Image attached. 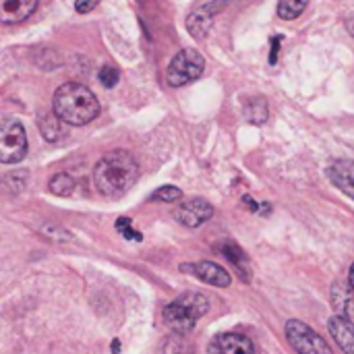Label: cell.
<instances>
[{
    "instance_id": "cell-20",
    "label": "cell",
    "mask_w": 354,
    "mask_h": 354,
    "mask_svg": "<svg viewBox=\"0 0 354 354\" xmlns=\"http://www.w3.org/2000/svg\"><path fill=\"white\" fill-rule=\"evenodd\" d=\"M27 170H12L8 174H4V189L12 195L21 193L27 185Z\"/></svg>"
},
{
    "instance_id": "cell-26",
    "label": "cell",
    "mask_w": 354,
    "mask_h": 354,
    "mask_svg": "<svg viewBox=\"0 0 354 354\" xmlns=\"http://www.w3.org/2000/svg\"><path fill=\"white\" fill-rule=\"evenodd\" d=\"M97 6V0H89V2H75V10L77 12H89V10H93Z\"/></svg>"
},
{
    "instance_id": "cell-22",
    "label": "cell",
    "mask_w": 354,
    "mask_h": 354,
    "mask_svg": "<svg viewBox=\"0 0 354 354\" xmlns=\"http://www.w3.org/2000/svg\"><path fill=\"white\" fill-rule=\"evenodd\" d=\"M178 199H183V191L176 189V187H160L149 197V201H156V203H172V201H178Z\"/></svg>"
},
{
    "instance_id": "cell-18",
    "label": "cell",
    "mask_w": 354,
    "mask_h": 354,
    "mask_svg": "<svg viewBox=\"0 0 354 354\" xmlns=\"http://www.w3.org/2000/svg\"><path fill=\"white\" fill-rule=\"evenodd\" d=\"M160 354H193V346L191 342L180 336V334H170L164 342H162V348Z\"/></svg>"
},
{
    "instance_id": "cell-3",
    "label": "cell",
    "mask_w": 354,
    "mask_h": 354,
    "mask_svg": "<svg viewBox=\"0 0 354 354\" xmlns=\"http://www.w3.org/2000/svg\"><path fill=\"white\" fill-rule=\"evenodd\" d=\"M209 311V303L201 292H185L164 307V324L172 334L185 336Z\"/></svg>"
},
{
    "instance_id": "cell-9",
    "label": "cell",
    "mask_w": 354,
    "mask_h": 354,
    "mask_svg": "<svg viewBox=\"0 0 354 354\" xmlns=\"http://www.w3.org/2000/svg\"><path fill=\"white\" fill-rule=\"evenodd\" d=\"M180 272L193 274V276L199 278L201 282H205V284H209V286H218V288H226V286H230V282H232L230 274H228L224 268H220V266H216V263H212V261L185 263V266H180Z\"/></svg>"
},
{
    "instance_id": "cell-14",
    "label": "cell",
    "mask_w": 354,
    "mask_h": 354,
    "mask_svg": "<svg viewBox=\"0 0 354 354\" xmlns=\"http://www.w3.org/2000/svg\"><path fill=\"white\" fill-rule=\"evenodd\" d=\"M328 330H330L332 338L336 340V344L342 348V353L354 354V324L338 317V315H332L328 322Z\"/></svg>"
},
{
    "instance_id": "cell-28",
    "label": "cell",
    "mask_w": 354,
    "mask_h": 354,
    "mask_svg": "<svg viewBox=\"0 0 354 354\" xmlns=\"http://www.w3.org/2000/svg\"><path fill=\"white\" fill-rule=\"evenodd\" d=\"M243 203H245V205H247V207H249L251 212H259V205H257V203L253 201V197H249V195H247V197L243 199Z\"/></svg>"
},
{
    "instance_id": "cell-4",
    "label": "cell",
    "mask_w": 354,
    "mask_h": 354,
    "mask_svg": "<svg viewBox=\"0 0 354 354\" xmlns=\"http://www.w3.org/2000/svg\"><path fill=\"white\" fill-rule=\"evenodd\" d=\"M205 71V58L193 50V48H185L180 50L168 64L166 68V81L170 87H183L195 79H199Z\"/></svg>"
},
{
    "instance_id": "cell-10",
    "label": "cell",
    "mask_w": 354,
    "mask_h": 354,
    "mask_svg": "<svg viewBox=\"0 0 354 354\" xmlns=\"http://www.w3.org/2000/svg\"><path fill=\"white\" fill-rule=\"evenodd\" d=\"M207 354H255V348L247 336L236 332H224L209 342Z\"/></svg>"
},
{
    "instance_id": "cell-1",
    "label": "cell",
    "mask_w": 354,
    "mask_h": 354,
    "mask_svg": "<svg viewBox=\"0 0 354 354\" xmlns=\"http://www.w3.org/2000/svg\"><path fill=\"white\" fill-rule=\"evenodd\" d=\"M139 178V164L137 160L124 151L114 149L100 158L93 168V185L102 197H122Z\"/></svg>"
},
{
    "instance_id": "cell-16",
    "label": "cell",
    "mask_w": 354,
    "mask_h": 354,
    "mask_svg": "<svg viewBox=\"0 0 354 354\" xmlns=\"http://www.w3.org/2000/svg\"><path fill=\"white\" fill-rule=\"evenodd\" d=\"M60 118L56 114H41L39 116V133L46 141L50 143H56L60 137H62V129H60Z\"/></svg>"
},
{
    "instance_id": "cell-23",
    "label": "cell",
    "mask_w": 354,
    "mask_h": 354,
    "mask_svg": "<svg viewBox=\"0 0 354 354\" xmlns=\"http://www.w3.org/2000/svg\"><path fill=\"white\" fill-rule=\"evenodd\" d=\"M116 230L127 239V241H141L143 236H141V232L139 230H135L133 226H131V220L129 218H120V220H116Z\"/></svg>"
},
{
    "instance_id": "cell-21",
    "label": "cell",
    "mask_w": 354,
    "mask_h": 354,
    "mask_svg": "<svg viewBox=\"0 0 354 354\" xmlns=\"http://www.w3.org/2000/svg\"><path fill=\"white\" fill-rule=\"evenodd\" d=\"M307 8V2H299V0H282L278 4V15L280 19H286V21H292L297 17H301V12Z\"/></svg>"
},
{
    "instance_id": "cell-8",
    "label": "cell",
    "mask_w": 354,
    "mask_h": 354,
    "mask_svg": "<svg viewBox=\"0 0 354 354\" xmlns=\"http://www.w3.org/2000/svg\"><path fill=\"white\" fill-rule=\"evenodd\" d=\"M174 216H176V220H178L183 226H187V228H197V226L205 224L207 220H212L214 207H212V203H207L205 199L195 197V199L183 201V205L174 212Z\"/></svg>"
},
{
    "instance_id": "cell-31",
    "label": "cell",
    "mask_w": 354,
    "mask_h": 354,
    "mask_svg": "<svg viewBox=\"0 0 354 354\" xmlns=\"http://www.w3.org/2000/svg\"><path fill=\"white\" fill-rule=\"evenodd\" d=\"M348 282H351V286L354 288V263H353V268H351V276H348Z\"/></svg>"
},
{
    "instance_id": "cell-25",
    "label": "cell",
    "mask_w": 354,
    "mask_h": 354,
    "mask_svg": "<svg viewBox=\"0 0 354 354\" xmlns=\"http://www.w3.org/2000/svg\"><path fill=\"white\" fill-rule=\"evenodd\" d=\"M41 234H44V236H48V239H52V241H56V243H66V241H73V236H71L66 230H62V228H56V226H44V228H41Z\"/></svg>"
},
{
    "instance_id": "cell-30",
    "label": "cell",
    "mask_w": 354,
    "mask_h": 354,
    "mask_svg": "<svg viewBox=\"0 0 354 354\" xmlns=\"http://www.w3.org/2000/svg\"><path fill=\"white\" fill-rule=\"evenodd\" d=\"M120 353V342H118V340H114V342H112V354H118Z\"/></svg>"
},
{
    "instance_id": "cell-5",
    "label": "cell",
    "mask_w": 354,
    "mask_h": 354,
    "mask_svg": "<svg viewBox=\"0 0 354 354\" xmlns=\"http://www.w3.org/2000/svg\"><path fill=\"white\" fill-rule=\"evenodd\" d=\"M27 153V135L17 118L4 116L0 122V162L17 164Z\"/></svg>"
},
{
    "instance_id": "cell-24",
    "label": "cell",
    "mask_w": 354,
    "mask_h": 354,
    "mask_svg": "<svg viewBox=\"0 0 354 354\" xmlns=\"http://www.w3.org/2000/svg\"><path fill=\"white\" fill-rule=\"evenodd\" d=\"M100 83L104 85V87H114L116 83H118V71L112 66V64H104L102 68H100Z\"/></svg>"
},
{
    "instance_id": "cell-29",
    "label": "cell",
    "mask_w": 354,
    "mask_h": 354,
    "mask_svg": "<svg viewBox=\"0 0 354 354\" xmlns=\"http://www.w3.org/2000/svg\"><path fill=\"white\" fill-rule=\"evenodd\" d=\"M346 27H348V31H351V35L354 37V12L346 19Z\"/></svg>"
},
{
    "instance_id": "cell-27",
    "label": "cell",
    "mask_w": 354,
    "mask_h": 354,
    "mask_svg": "<svg viewBox=\"0 0 354 354\" xmlns=\"http://www.w3.org/2000/svg\"><path fill=\"white\" fill-rule=\"evenodd\" d=\"M278 52H280V37H274V39H272V54H270V62H272V64H276Z\"/></svg>"
},
{
    "instance_id": "cell-11",
    "label": "cell",
    "mask_w": 354,
    "mask_h": 354,
    "mask_svg": "<svg viewBox=\"0 0 354 354\" xmlns=\"http://www.w3.org/2000/svg\"><path fill=\"white\" fill-rule=\"evenodd\" d=\"M332 305L338 317L354 324V288L351 282H336L332 286Z\"/></svg>"
},
{
    "instance_id": "cell-15",
    "label": "cell",
    "mask_w": 354,
    "mask_h": 354,
    "mask_svg": "<svg viewBox=\"0 0 354 354\" xmlns=\"http://www.w3.org/2000/svg\"><path fill=\"white\" fill-rule=\"evenodd\" d=\"M220 251H222V255L236 268L239 276H241L243 280L249 282V278H251V268H249V257L245 255V251H243L239 245H234V243H224V245L220 247Z\"/></svg>"
},
{
    "instance_id": "cell-6",
    "label": "cell",
    "mask_w": 354,
    "mask_h": 354,
    "mask_svg": "<svg viewBox=\"0 0 354 354\" xmlns=\"http://www.w3.org/2000/svg\"><path fill=\"white\" fill-rule=\"evenodd\" d=\"M284 332H286L288 344L295 348L297 354H334L330 344L317 332H313L307 324L299 319H290Z\"/></svg>"
},
{
    "instance_id": "cell-2",
    "label": "cell",
    "mask_w": 354,
    "mask_h": 354,
    "mask_svg": "<svg viewBox=\"0 0 354 354\" xmlns=\"http://www.w3.org/2000/svg\"><path fill=\"white\" fill-rule=\"evenodd\" d=\"M54 114L73 127H83L100 114V102L95 93L83 83H64L56 89L52 100Z\"/></svg>"
},
{
    "instance_id": "cell-13",
    "label": "cell",
    "mask_w": 354,
    "mask_h": 354,
    "mask_svg": "<svg viewBox=\"0 0 354 354\" xmlns=\"http://www.w3.org/2000/svg\"><path fill=\"white\" fill-rule=\"evenodd\" d=\"M330 180L351 199H354V162L351 160H336L328 166Z\"/></svg>"
},
{
    "instance_id": "cell-19",
    "label": "cell",
    "mask_w": 354,
    "mask_h": 354,
    "mask_svg": "<svg viewBox=\"0 0 354 354\" xmlns=\"http://www.w3.org/2000/svg\"><path fill=\"white\" fill-rule=\"evenodd\" d=\"M48 189H50V193H54V195H58V197H68V195H73V191H75V180H73V176H68L66 172H58V174L50 180Z\"/></svg>"
},
{
    "instance_id": "cell-12",
    "label": "cell",
    "mask_w": 354,
    "mask_h": 354,
    "mask_svg": "<svg viewBox=\"0 0 354 354\" xmlns=\"http://www.w3.org/2000/svg\"><path fill=\"white\" fill-rule=\"evenodd\" d=\"M37 8V0H2L0 2V21L4 25L21 23L29 19Z\"/></svg>"
},
{
    "instance_id": "cell-17",
    "label": "cell",
    "mask_w": 354,
    "mask_h": 354,
    "mask_svg": "<svg viewBox=\"0 0 354 354\" xmlns=\"http://www.w3.org/2000/svg\"><path fill=\"white\" fill-rule=\"evenodd\" d=\"M268 104L263 97H253L245 104V118L253 124H263L268 120Z\"/></svg>"
},
{
    "instance_id": "cell-7",
    "label": "cell",
    "mask_w": 354,
    "mask_h": 354,
    "mask_svg": "<svg viewBox=\"0 0 354 354\" xmlns=\"http://www.w3.org/2000/svg\"><path fill=\"white\" fill-rule=\"evenodd\" d=\"M224 8H226V2H201V4H197L187 17L189 33L195 39H203L207 35V31L212 29L216 15Z\"/></svg>"
}]
</instances>
